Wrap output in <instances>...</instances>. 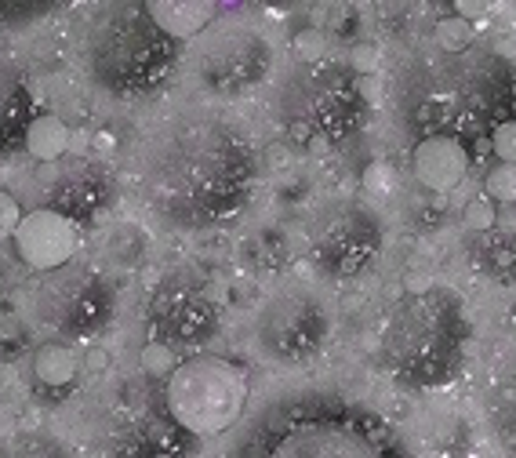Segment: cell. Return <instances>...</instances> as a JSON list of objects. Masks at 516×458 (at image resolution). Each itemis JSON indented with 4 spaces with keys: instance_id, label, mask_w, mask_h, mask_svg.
<instances>
[{
    "instance_id": "7c38bea8",
    "label": "cell",
    "mask_w": 516,
    "mask_h": 458,
    "mask_svg": "<svg viewBox=\"0 0 516 458\" xmlns=\"http://www.w3.org/2000/svg\"><path fill=\"white\" fill-rule=\"evenodd\" d=\"M149 328L168 346H204L219 331V306L200 273H168L149 295Z\"/></svg>"
},
{
    "instance_id": "6da1fadb",
    "label": "cell",
    "mask_w": 516,
    "mask_h": 458,
    "mask_svg": "<svg viewBox=\"0 0 516 458\" xmlns=\"http://www.w3.org/2000/svg\"><path fill=\"white\" fill-rule=\"evenodd\" d=\"M258 153L226 113L186 110L149 131L139 157L146 208L171 229H208L233 219L251 197Z\"/></svg>"
},
{
    "instance_id": "f546056e",
    "label": "cell",
    "mask_w": 516,
    "mask_h": 458,
    "mask_svg": "<svg viewBox=\"0 0 516 458\" xmlns=\"http://www.w3.org/2000/svg\"><path fill=\"white\" fill-rule=\"evenodd\" d=\"M22 222V204L8 190H0V240H11Z\"/></svg>"
},
{
    "instance_id": "277c9868",
    "label": "cell",
    "mask_w": 516,
    "mask_h": 458,
    "mask_svg": "<svg viewBox=\"0 0 516 458\" xmlns=\"http://www.w3.org/2000/svg\"><path fill=\"white\" fill-rule=\"evenodd\" d=\"M84 70L117 99L157 91L179 62V44L168 40L146 15V4H110L84 30Z\"/></svg>"
},
{
    "instance_id": "603a6c76",
    "label": "cell",
    "mask_w": 516,
    "mask_h": 458,
    "mask_svg": "<svg viewBox=\"0 0 516 458\" xmlns=\"http://www.w3.org/2000/svg\"><path fill=\"white\" fill-rule=\"evenodd\" d=\"M484 197L495 208H513L516 204V164H495L484 175Z\"/></svg>"
},
{
    "instance_id": "3957f363",
    "label": "cell",
    "mask_w": 516,
    "mask_h": 458,
    "mask_svg": "<svg viewBox=\"0 0 516 458\" xmlns=\"http://www.w3.org/2000/svg\"><path fill=\"white\" fill-rule=\"evenodd\" d=\"M466 342V309L451 288L426 284L389 306L382 360L407 386H440L455 375Z\"/></svg>"
},
{
    "instance_id": "8992f818",
    "label": "cell",
    "mask_w": 516,
    "mask_h": 458,
    "mask_svg": "<svg viewBox=\"0 0 516 458\" xmlns=\"http://www.w3.org/2000/svg\"><path fill=\"white\" fill-rule=\"evenodd\" d=\"M164 408L193 437H219L248 408V371L211 353L186 357L164 382Z\"/></svg>"
},
{
    "instance_id": "7402d4cb",
    "label": "cell",
    "mask_w": 516,
    "mask_h": 458,
    "mask_svg": "<svg viewBox=\"0 0 516 458\" xmlns=\"http://www.w3.org/2000/svg\"><path fill=\"white\" fill-rule=\"evenodd\" d=\"M477 44V26L462 15H444V19L433 26V48L440 51H466Z\"/></svg>"
},
{
    "instance_id": "7a4b0ae2",
    "label": "cell",
    "mask_w": 516,
    "mask_h": 458,
    "mask_svg": "<svg viewBox=\"0 0 516 458\" xmlns=\"http://www.w3.org/2000/svg\"><path fill=\"white\" fill-rule=\"evenodd\" d=\"M513 70L498 51L422 48L400 62L393 77L397 113L418 139H480L509 120Z\"/></svg>"
},
{
    "instance_id": "52a82bcc",
    "label": "cell",
    "mask_w": 516,
    "mask_h": 458,
    "mask_svg": "<svg viewBox=\"0 0 516 458\" xmlns=\"http://www.w3.org/2000/svg\"><path fill=\"white\" fill-rule=\"evenodd\" d=\"M251 458H397V451L353 411L313 408L269 422Z\"/></svg>"
},
{
    "instance_id": "2e32d148",
    "label": "cell",
    "mask_w": 516,
    "mask_h": 458,
    "mask_svg": "<svg viewBox=\"0 0 516 458\" xmlns=\"http://www.w3.org/2000/svg\"><path fill=\"white\" fill-rule=\"evenodd\" d=\"M146 15L164 37L182 44V40H197L219 22V4H211V0H149Z\"/></svg>"
},
{
    "instance_id": "8fae6325",
    "label": "cell",
    "mask_w": 516,
    "mask_h": 458,
    "mask_svg": "<svg viewBox=\"0 0 516 458\" xmlns=\"http://www.w3.org/2000/svg\"><path fill=\"white\" fill-rule=\"evenodd\" d=\"M113 288L91 266H70L44 273L33 295V309L44 328L55 335H91L113 317Z\"/></svg>"
},
{
    "instance_id": "ba28073f",
    "label": "cell",
    "mask_w": 516,
    "mask_h": 458,
    "mask_svg": "<svg viewBox=\"0 0 516 458\" xmlns=\"http://www.w3.org/2000/svg\"><path fill=\"white\" fill-rule=\"evenodd\" d=\"M258 349L280 368H306L331 342V309L306 284L273 291L258 309Z\"/></svg>"
},
{
    "instance_id": "484cf974",
    "label": "cell",
    "mask_w": 516,
    "mask_h": 458,
    "mask_svg": "<svg viewBox=\"0 0 516 458\" xmlns=\"http://www.w3.org/2000/svg\"><path fill=\"white\" fill-rule=\"evenodd\" d=\"M360 186L371 193V197H389L397 190V168L389 160H371L364 175H360Z\"/></svg>"
},
{
    "instance_id": "d6986e66",
    "label": "cell",
    "mask_w": 516,
    "mask_h": 458,
    "mask_svg": "<svg viewBox=\"0 0 516 458\" xmlns=\"http://www.w3.org/2000/svg\"><path fill=\"white\" fill-rule=\"evenodd\" d=\"M70 124L55 113H33V120L26 124V135H22V146L33 160L40 164H59L66 153H70Z\"/></svg>"
},
{
    "instance_id": "cb8c5ba5",
    "label": "cell",
    "mask_w": 516,
    "mask_h": 458,
    "mask_svg": "<svg viewBox=\"0 0 516 458\" xmlns=\"http://www.w3.org/2000/svg\"><path fill=\"white\" fill-rule=\"evenodd\" d=\"M179 364H182V360L175 357V346H168V342L153 339L146 349H142V371H146V375H153V379L168 382L171 371L179 368Z\"/></svg>"
},
{
    "instance_id": "4dcf8cb0",
    "label": "cell",
    "mask_w": 516,
    "mask_h": 458,
    "mask_svg": "<svg viewBox=\"0 0 516 458\" xmlns=\"http://www.w3.org/2000/svg\"><path fill=\"white\" fill-rule=\"evenodd\" d=\"M455 11L462 19H477V11H487V4H455Z\"/></svg>"
},
{
    "instance_id": "83f0119b",
    "label": "cell",
    "mask_w": 516,
    "mask_h": 458,
    "mask_svg": "<svg viewBox=\"0 0 516 458\" xmlns=\"http://www.w3.org/2000/svg\"><path fill=\"white\" fill-rule=\"evenodd\" d=\"M466 229L473 233V237H480V233H487V229H495V219H498V208L491 204V200L480 193V197H473L466 204Z\"/></svg>"
},
{
    "instance_id": "9a60e30c",
    "label": "cell",
    "mask_w": 516,
    "mask_h": 458,
    "mask_svg": "<svg viewBox=\"0 0 516 458\" xmlns=\"http://www.w3.org/2000/svg\"><path fill=\"white\" fill-rule=\"evenodd\" d=\"M469 255L487 277H516V204L513 208H498L495 229H487L480 237H469Z\"/></svg>"
},
{
    "instance_id": "44dd1931",
    "label": "cell",
    "mask_w": 516,
    "mask_h": 458,
    "mask_svg": "<svg viewBox=\"0 0 516 458\" xmlns=\"http://www.w3.org/2000/svg\"><path fill=\"white\" fill-rule=\"evenodd\" d=\"M102 255L120 269H135L142 259H146V237H142V229L135 226H113L110 237H106V248Z\"/></svg>"
},
{
    "instance_id": "ac0fdd59",
    "label": "cell",
    "mask_w": 516,
    "mask_h": 458,
    "mask_svg": "<svg viewBox=\"0 0 516 458\" xmlns=\"http://www.w3.org/2000/svg\"><path fill=\"white\" fill-rule=\"evenodd\" d=\"M487 419L502 448L516 455V349L502 357L487 386Z\"/></svg>"
},
{
    "instance_id": "e0dca14e",
    "label": "cell",
    "mask_w": 516,
    "mask_h": 458,
    "mask_svg": "<svg viewBox=\"0 0 516 458\" xmlns=\"http://www.w3.org/2000/svg\"><path fill=\"white\" fill-rule=\"evenodd\" d=\"M30 106L33 95L30 84H26V73L8 55H0V153L11 150L15 142H22L26 124L33 120Z\"/></svg>"
},
{
    "instance_id": "d4e9b609",
    "label": "cell",
    "mask_w": 516,
    "mask_h": 458,
    "mask_svg": "<svg viewBox=\"0 0 516 458\" xmlns=\"http://www.w3.org/2000/svg\"><path fill=\"white\" fill-rule=\"evenodd\" d=\"M0 458H66L44 437H15L0 444Z\"/></svg>"
},
{
    "instance_id": "5bb4252c",
    "label": "cell",
    "mask_w": 516,
    "mask_h": 458,
    "mask_svg": "<svg viewBox=\"0 0 516 458\" xmlns=\"http://www.w3.org/2000/svg\"><path fill=\"white\" fill-rule=\"evenodd\" d=\"M415 179L433 193H451L469 171V150L458 139H418L411 153Z\"/></svg>"
},
{
    "instance_id": "1f68e13d",
    "label": "cell",
    "mask_w": 516,
    "mask_h": 458,
    "mask_svg": "<svg viewBox=\"0 0 516 458\" xmlns=\"http://www.w3.org/2000/svg\"><path fill=\"white\" fill-rule=\"evenodd\" d=\"M149 458H179V455H171V451H153Z\"/></svg>"
},
{
    "instance_id": "9c48e42d",
    "label": "cell",
    "mask_w": 516,
    "mask_h": 458,
    "mask_svg": "<svg viewBox=\"0 0 516 458\" xmlns=\"http://www.w3.org/2000/svg\"><path fill=\"white\" fill-rule=\"evenodd\" d=\"M386 233L371 208L360 200H335L320 211L309 229V248L317 266L338 280H353L368 273L382 255Z\"/></svg>"
},
{
    "instance_id": "5b68a950",
    "label": "cell",
    "mask_w": 516,
    "mask_h": 458,
    "mask_svg": "<svg viewBox=\"0 0 516 458\" xmlns=\"http://www.w3.org/2000/svg\"><path fill=\"white\" fill-rule=\"evenodd\" d=\"M273 113L295 142L335 146L364 124V95L349 66L324 59L280 80Z\"/></svg>"
},
{
    "instance_id": "4316f807",
    "label": "cell",
    "mask_w": 516,
    "mask_h": 458,
    "mask_svg": "<svg viewBox=\"0 0 516 458\" xmlns=\"http://www.w3.org/2000/svg\"><path fill=\"white\" fill-rule=\"evenodd\" d=\"M295 55L302 66H309V62H324V55H328V33L324 30H298L295 33Z\"/></svg>"
},
{
    "instance_id": "30bf717a",
    "label": "cell",
    "mask_w": 516,
    "mask_h": 458,
    "mask_svg": "<svg viewBox=\"0 0 516 458\" xmlns=\"http://www.w3.org/2000/svg\"><path fill=\"white\" fill-rule=\"evenodd\" d=\"M269 73H273V48L248 22H229V26L215 22L200 37L197 77L211 95L219 99L248 95L258 84H266Z\"/></svg>"
},
{
    "instance_id": "4fadbf2b",
    "label": "cell",
    "mask_w": 516,
    "mask_h": 458,
    "mask_svg": "<svg viewBox=\"0 0 516 458\" xmlns=\"http://www.w3.org/2000/svg\"><path fill=\"white\" fill-rule=\"evenodd\" d=\"M15 255L37 273H55V269L70 266L73 255L80 248V229L77 219L62 215L55 208H33L22 215L19 229H15Z\"/></svg>"
},
{
    "instance_id": "f1b7e54d",
    "label": "cell",
    "mask_w": 516,
    "mask_h": 458,
    "mask_svg": "<svg viewBox=\"0 0 516 458\" xmlns=\"http://www.w3.org/2000/svg\"><path fill=\"white\" fill-rule=\"evenodd\" d=\"M491 153L498 157V164H516V117L502 120L491 131Z\"/></svg>"
},
{
    "instance_id": "ffe728a7",
    "label": "cell",
    "mask_w": 516,
    "mask_h": 458,
    "mask_svg": "<svg viewBox=\"0 0 516 458\" xmlns=\"http://www.w3.org/2000/svg\"><path fill=\"white\" fill-rule=\"evenodd\" d=\"M80 371V357L70 342L62 339H48L40 342L37 353H33V375H37L40 386L48 389H66Z\"/></svg>"
}]
</instances>
